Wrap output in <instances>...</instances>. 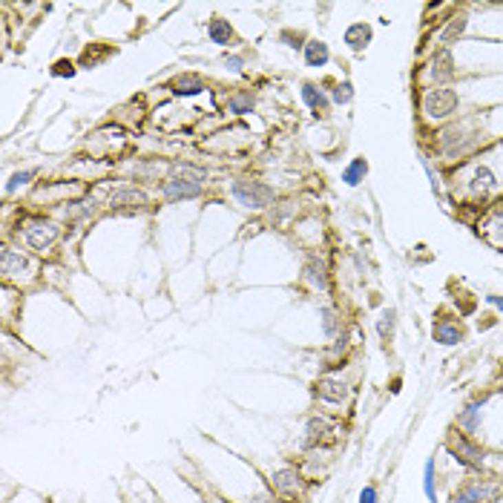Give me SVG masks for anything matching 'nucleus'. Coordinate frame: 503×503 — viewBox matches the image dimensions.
Masks as SVG:
<instances>
[{"mask_svg":"<svg viewBox=\"0 0 503 503\" xmlns=\"http://www.w3.org/2000/svg\"><path fill=\"white\" fill-rule=\"evenodd\" d=\"M483 141V133L475 118H463L458 124L446 127L440 136H437V150L443 158H463L472 153L478 144Z\"/></svg>","mask_w":503,"mask_h":503,"instance_id":"f257e3e1","label":"nucleus"},{"mask_svg":"<svg viewBox=\"0 0 503 503\" xmlns=\"http://www.w3.org/2000/svg\"><path fill=\"white\" fill-rule=\"evenodd\" d=\"M458 107H460V98L451 87H429L423 92V98H420V112L429 121H443V118L454 116Z\"/></svg>","mask_w":503,"mask_h":503,"instance_id":"f03ea898","label":"nucleus"},{"mask_svg":"<svg viewBox=\"0 0 503 503\" xmlns=\"http://www.w3.org/2000/svg\"><path fill=\"white\" fill-rule=\"evenodd\" d=\"M233 199L248 207V210H265L268 204H273V190L262 182H248V178H239L233 182Z\"/></svg>","mask_w":503,"mask_h":503,"instance_id":"7ed1b4c3","label":"nucleus"},{"mask_svg":"<svg viewBox=\"0 0 503 503\" xmlns=\"http://www.w3.org/2000/svg\"><path fill=\"white\" fill-rule=\"evenodd\" d=\"M23 239H26V245L32 250L43 253V250H50L55 242L61 239V227L55 222H50V219H32V222H26Z\"/></svg>","mask_w":503,"mask_h":503,"instance_id":"20e7f679","label":"nucleus"},{"mask_svg":"<svg viewBox=\"0 0 503 503\" xmlns=\"http://www.w3.org/2000/svg\"><path fill=\"white\" fill-rule=\"evenodd\" d=\"M463 182H466V193H469V196L480 199V202L489 199L492 193L497 190V175L489 167H486V164H472V167H469V175L463 178Z\"/></svg>","mask_w":503,"mask_h":503,"instance_id":"39448f33","label":"nucleus"},{"mask_svg":"<svg viewBox=\"0 0 503 503\" xmlns=\"http://www.w3.org/2000/svg\"><path fill=\"white\" fill-rule=\"evenodd\" d=\"M426 72H429L434 87H449V81L454 78V72H458V69H454V55H451V50H446V46L434 50L431 58H429V63H426Z\"/></svg>","mask_w":503,"mask_h":503,"instance_id":"423d86ee","label":"nucleus"},{"mask_svg":"<svg viewBox=\"0 0 503 503\" xmlns=\"http://www.w3.org/2000/svg\"><path fill=\"white\" fill-rule=\"evenodd\" d=\"M449 451L454 454V460L463 463L466 469H480L483 466V451H480V446H475L466 434H451Z\"/></svg>","mask_w":503,"mask_h":503,"instance_id":"0eeeda50","label":"nucleus"},{"mask_svg":"<svg viewBox=\"0 0 503 503\" xmlns=\"http://www.w3.org/2000/svg\"><path fill=\"white\" fill-rule=\"evenodd\" d=\"M495 495H497V486H492V483H472V486H466V489H460L449 503H489Z\"/></svg>","mask_w":503,"mask_h":503,"instance_id":"6e6552de","label":"nucleus"},{"mask_svg":"<svg viewBox=\"0 0 503 503\" xmlns=\"http://www.w3.org/2000/svg\"><path fill=\"white\" fill-rule=\"evenodd\" d=\"M317 397H319L322 403H345V400L351 397V388H348L343 380H331V377H325V380L317 383Z\"/></svg>","mask_w":503,"mask_h":503,"instance_id":"1a4fd4ad","label":"nucleus"},{"mask_svg":"<svg viewBox=\"0 0 503 503\" xmlns=\"http://www.w3.org/2000/svg\"><path fill=\"white\" fill-rule=\"evenodd\" d=\"M302 101L311 107V112L317 118H325L328 109H331V98L317 84H302Z\"/></svg>","mask_w":503,"mask_h":503,"instance_id":"9d476101","label":"nucleus"},{"mask_svg":"<svg viewBox=\"0 0 503 503\" xmlns=\"http://www.w3.org/2000/svg\"><path fill=\"white\" fill-rule=\"evenodd\" d=\"M107 204L109 207H141V204H147V196L136 187H116L107 196Z\"/></svg>","mask_w":503,"mask_h":503,"instance_id":"9b49d317","label":"nucleus"},{"mask_svg":"<svg viewBox=\"0 0 503 503\" xmlns=\"http://www.w3.org/2000/svg\"><path fill=\"white\" fill-rule=\"evenodd\" d=\"M0 270H3L6 279L21 277L23 270H29V259L18 250H12V248H3V253H0Z\"/></svg>","mask_w":503,"mask_h":503,"instance_id":"f8f14e48","label":"nucleus"},{"mask_svg":"<svg viewBox=\"0 0 503 503\" xmlns=\"http://www.w3.org/2000/svg\"><path fill=\"white\" fill-rule=\"evenodd\" d=\"M334 426L328 423L325 417H314L311 423H308V446H319V443H331L334 440Z\"/></svg>","mask_w":503,"mask_h":503,"instance_id":"ddd939ff","label":"nucleus"},{"mask_svg":"<svg viewBox=\"0 0 503 503\" xmlns=\"http://www.w3.org/2000/svg\"><path fill=\"white\" fill-rule=\"evenodd\" d=\"M273 486L279 489V495L285 497H297L302 492V478L294 472V469H282V472L273 475Z\"/></svg>","mask_w":503,"mask_h":503,"instance_id":"4468645a","label":"nucleus"},{"mask_svg":"<svg viewBox=\"0 0 503 503\" xmlns=\"http://www.w3.org/2000/svg\"><path fill=\"white\" fill-rule=\"evenodd\" d=\"M345 43H348V50L351 52H365V46L371 43V26L368 23H351L348 29H345Z\"/></svg>","mask_w":503,"mask_h":503,"instance_id":"2eb2a0df","label":"nucleus"},{"mask_svg":"<svg viewBox=\"0 0 503 503\" xmlns=\"http://www.w3.org/2000/svg\"><path fill=\"white\" fill-rule=\"evenodd\" d=\"M302 279L311 288H317V290H325L328 288V268H325V262H322V259H311V262L305 265Z\"/></svg>","mask_w":503,"mask_h":503,"instance_id":"dca6fc26","label":"nucleus"},{"mask_svg":"<svg viewBox=\"0 0 503 503\" xmlns=\"http://www.w3.org/2000/svg\"><path fill=\"white\" fill-rule=\"evenodd\" d=\"M328 61H331L328 43H322V41H308L305 43V63H308V67L319 69V67H325Z\"/></svg>","mask_w":503,"mask_h":503,"instance_id":"f3484780","label":"nucleus"},{"mask_svg":"<svg viewBox=\"0 0 503 503\" xmlns=\"http://www.w3.org/2000/svg\"><path fill=\"white\" fill-rule=\"evenodd\" d=\"M431 334H434V343H440V345H458L463 339V328L458 322H437Z\"/></svg>","mask_w":503,"mask_h":503,"instance_id":"a211bd4d","label":"nucleus"},{"mask_svg":"<svg viewBox=\"0 0 503 503\" xmlns=\"http://www.w3.org/2000/svg\"><path fill=\"white\" fill-rule=\"evenodd\" d=\"M202 193V184H190V182H170L164 184V196L170 202H178V199H196Z\"/></svg>","mask_w":503,"mask_h":503,"instance_id":"6ab92c4d","label":"nucleus"},{"mask_svg":"<svg viewBox=\"0 0 503 503\" xmlns=\"http://www.w3.org/2000/svg\"><path fill=\"white\" fill-rule=\"evenodd\" d=\"M170 173H173V182H190V184L207 182V173L202 167H193V164H173Z\"/></svg>","mask_w":503,"mask_h":503,"instance_id":"aec40b11","label":"nucleus"},{"mask_svg":"<svg viewBox=\"0 0 503 503\" xmlns=\"http://www.w3.org/2000/svg\"><path fill=\"white\" fill-rule=\"evenodd\" d=\"M466 26H469L466 12H460V14H454V18H449L446 29L440 32V43H446V50H449V43H454V41H458V38L463 35V32H466Z\"/></svg>","mask_w":503,"mask_h":503,"instance_id":"412c9836","label":"nucleus"},{"mask_svg":"<svg viewBox=\"0 0 503 503\" xmlns=\"http://www.w3.org/2000/svg\"><path fill=\"white\" fill-rule=\"evenodd\" d=\"M480 409H483V400H478V403H472V405H466V409L460 411V417H458V426L466 429L469 434H475L478 426H480Z\"/></svg>","mask_w":503,"mask_h":503,"instance_id":"4be33fe9","label":"nucleus"},{"mask_svg":"<svg viewBox=\"0 0 503 503\" xmlns=\"http://www.w3.org/2000/svg\"><path fill=\"white\" fill-rule=\"evenodd\" d=\"M207 35H210V41H213L216 46H227L233 41V29H231V23H227V21L213 18V21H210V26H207Z\"/></svg>","mask_w":503,"mask_h":503,"instance_id":"5701e85b","label":"nucleus"},{"mask_svg":"<svg viewBox=\"0 0 503 503\" xmlns=\"http://www.w3.org/2000/svg\"><path fill=\"white\" fill-rule=\"evenodd\" d=\"M365 175H368V161L365 158H354L351 164L343 170V182L348 187H356L360 182H365Z\"/></svg>","mask_w":503,"mask_h":503,"instance_id":"b1692460","label":"nucleus"},{"mask_svg":"<svg viewBox=\"0 0 503 503\" xmlns=\"http://www.w3.org/2000/svg\"><path fill=\"white\" fill-rule=\"evenodd\" d=\"M204 89V84H202V78L199 75H182L173 84V92L175 95H196V92H202Z\"/></svg>","mask_w":503,"mask_h":503,"instance_id":"393cba45","label":"nucleus"},{"mask_svg":"<svg viewBox=\"0 0 503 503\" xmlns=\"http://www.w3.org/2000/svg\"><path fill=\"white\" fill-rule=\"evenodd\" d=\"M394 325H397V311H394V308H388V311H383L380 319H377V334H380L383 343H388V339H392Z\"/></svg>","mask_w":503,"mask_h":503,"instance_id":"a878e982","label":"nucleus"},{"mask_svg":"<svg viewBox=\"0 0 503 503\" xmlns=\"http://www.w3.org/2000/svg\"><path fill=\"white\" fill-rule=\"evenodd\" d=\"M486 239L495 242V245H503V207L495 210L492 219L486 222Z\"/></svg>","mask_w":503,"mask_h":503,"instance_id":"bb28decb","label":"nucleus"},{"mask_svg":"<svg viewBox=\"0 0 503 503\" xmlns=\"http://www.w3.org/2000/svg\"><path fill=\"white\" fill-rule=\"evenodd\" d=\"M331 101H334V104H351V101H354V87H351V81H343V84L334 87Z\"/></svg>","mask_w":503,"mask_h":503,"instance_id":"cd10ccee","label":"nucleus"},{"mask_svg":"<svg viewBox=\"0 0 503 503\" xmlns=\"http://www.w3.org/2000/svg\"><path fill=\"white\" fill-rule=\"evenodd\" d=\"M423 492L431 503H437V489H434V460L426 463V475H423Z\"/></svg>","mask_w":503,"mask_h":503,"instance_id":"c85d7f7f","label":"nucleus"},{"mask_svg":"<svg viewBox=\"0 0 503 503\" xmlns=\"http://www.w3.org/2000/svg\"><path fill=\"white\" fill-rule=\"evenodd\" d=\"M29 178H35V170H23V173H14L12 178H9V184H6V193H14L21 184H26Z\"/></svg>","mask_w":503,"mask_h":503,"instance_id":"c756f323","label":"nucleus"},{"mask_svg":"<svg viewBox=\"0 0 503 503\" xmlns=\"http://www.w3.org/2000/svg\"><path fill=\"white\" fill-rule=\"evenodd\" d=\"M253 109V95H236L231 101V112H250Z\"/></svg>","mask_w":503,"mask_h":503,"instance_id":"7c9ffc66","label":"nucleus"},{"mask_svg":"<svg viewBox=\"0 0 503 503\" xmlns=\"http://www.w3.org/2000/svg\"><path fill=\"white\" fill-rule=\"evenodd\" d=\"M322 325H325V334L336 331V314L331 311V308H322Z\"/></svg>","mask_w":503,"mask_h":503,"instance_id":"2f4dec72","label":"nucleus"},{"mask_svg":"<svg viewBox=\"0 0 503 503\" xmlns=\"http://www.w3.org/2000/svg\"><path fill=\"white\" fill-rule=\"evenodd\" d=\"M360 503H377V489H374V486H365L363 495H360Z\"/></svg>","mask_w":503,"mask_h":503,"instance_id":"473e14b6","label":"nucleus"},{"mask_svg":"<svg viewBox=\"0 0 503 503\" xmlns=\"http://www.w3.org/2000/svg\"><path fill=\"white\" fill-rule=\"evenodd\" d=\"M224 63L231 67L233 72H242V67H245V61H242L239 55H231V58H224Z\"/></svg>","mask_w":503,"mask_h":503,"instance_id":"72a5a7b5","label":"nucleus"},{"mask_svg":"<svg viewBox=\"0 0 503 503\" xmlns=\"http://www.w3.org/2000/svg\"><path fill=\"white\" fill-rule=\"evenodd\" d=\"M486 302H492V305H497L500 311H503V297H486Z\"/></svg>","mask_w":503,"mask_h":503,"instance_id":"f704fd0d","label":"nucleus"}]
</instances>
